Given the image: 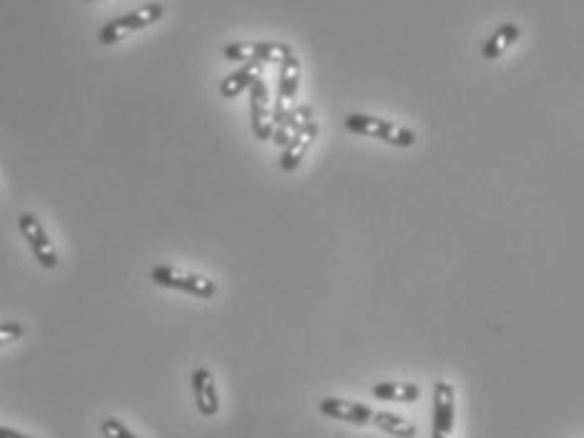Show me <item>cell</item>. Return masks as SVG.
<instances>
[{
    "label": "cell",
    "instance_id": "ba28073f",
    "mask_svg": "<svg viewBox=\"0 0 584 438\" xmlns=\"http://www.w3.org/2000/svg\"><path fill=\"white\" fill-rule=\"evenodd\" d=\"M456 413V391L451 383L438 381L433 388V438H451Z\"/></svg>",
    "mask_w": 584,
    "mask_h": 438
},
{
    "label": "cell",
    "instance_id": "7c38bea8",
    "mask_svg": "<svg viewBox=\"0 0 584 438\" xmlns=\"http://www.w3.org/2000/svg\"><path fill=\"white\" fill-rule=\"evenodd\" d=\"M262 66H265V63L250 61L242 68H237V71H232L230 76L219 84V94L225 96V99H235L242 91H250V86L255 84L257 79H262Z\"/></svg>",
    "mask_w": 584,
    "mask_h": 438
},
{
    "label": "cell",
    "instance_id": "8992f818",
    "mask_svg": "<svg viewBox=\"0 0 584 438\" xmlns=\"http://www.w3.org/2000/svg\"><path fill=\"white\" fill-rule=\"evenodd\" d=\"M292 53V48L287 43H275V41H240L225 46L222 56L227 61H257V63H277L282 58Z\"/></svg>",
    "mask_w": 584,
    "mask_h": 438
},
{
    "label": "cell",
    "instance_id": "2e32d148",
    "mask_svg": "<svg viewBox=\"0 0 584 438\" xmlns=\"http://www.w3.org/2000/svg\"><path fill=\"white\" fill-rule=\"evenodd\" d=\"M373 426L398 438H413L418 433L411 421H406L403 416H396V413H386V411H376V416H373Z\"/></svg>",
    "mask_w": 584,
    "mask_h": 438
},
{
    "label": "cell",
    "instance_id": "3957f363",
    "mask_svg": "<svg viewBox=\"0 0 584 438\" xmlns=\"http://www.w3.org/2000/svg\"><path fill=\"white\" fill-rule=\"evenodd\" d=\"M162 16H164L162 3H146V6L126 13V16H119V18H114V21L106 23V26L99 31V43L111 46V43L131 36V33L144 31V28L154 26V23H157Z\"/></svg>",
    "mask_w": 584,
    "mask_h": 438
},
{
    "label": "cell",
    "instance_id": "ac0fdd59",
    "mask_svg": "<svg viewBox=\"0 0 584 438\" xmlns=\"http://www.w3.org/2000/svg\"><path fill=\"white\" fill-rule=\"evenodd\" d=\"M23 338V325L21 323H0V345L16 343Z\"/></svg>",
    "mask_w": 584,
    "mask_h": 438
},
{
    "label": "cell",
    "instance_id": "5bb4252c",
    "mask_svg": "<svg viewBox=\"0 0 584 438\" xmlns=\"http://www.w3.org/2000/svg\"><path fill=\"white\" fill-rule=\"evenodd\" d=\"M517 38H519L517 23H504L494 36L486 38L484 48H481V56H484L486 61H496V58H499L501 53L511 46V43H517Z\"/></svg>",
    "mask_w": 584,
    "mask_h": 438
},
{
    "label": "cell",
    "instance_id": "7a4b0ae2",
    "mask_svg": "<svg viewBox=\"0 0 584 438\" xmlns=\"http://www.w3.org/2000/svg\"><path fill=\"white\" fill-rule=\"evenodd\" d=\"M154 285L169 287V290H182L187 295H194V298L209 300L217 295V282L209 280L204 275H194V272L179 270V267L172 265H157L149 272Z\"/></svg>",
    "mask_w": 584,
    "mask_h": 438
},
{
    "label": "cell",
    "instance_id": "9c48e42d",
    "mask_svg": "<svg viewBox=\"0 0 584 438\" xmlns=\"http://www.w3.org/2000/svg\"><path fill=\"white\" fill-rule=\"evenodd\" d=\"M320 134V126L318 121L310 119L305 121L303 126H300L295 134H292V139L287 141V146L282 149V157H280V169L282 172H295V169L303 164L305 154H308L310 146L315 144V139H318Z\"/></svg>",
    "mask_w": 584,
    "mask_h": 438
},
{
    "label": "cell",
    "instance_id": "6da1fadb",
    "mask_svg": "<svg viewBox=\"0 0 584 438\" xmlns=\"http://www.w3.org/2000/svg\"><path fill=\"white\" fill-rule=\"evenodd\" d=\"M345 129L360 136L381 139L391 146H403V149L416 144V134H413L411 129H403V126L393 124V121H386V119H378V116L350 114V116H345Z\"/></svg>",
    "mask_w": 584,
    "mask_h": 438
},
{
    "label": "cell",
    "instance_id": "30bf717a",
    "mask_svg": "<svg viewBox=\"0 0 584 438\" xmlns=\"http://www.w3.org/2000/svg\"><path fill=\"white\" fill-rule=\"evenodd\" d=\"M320 413L335 418V421L355 423V426H373V416H376L373 408L355 401H343V398H323L320 401Z\"/></svg>",
    "mask_w": 584,
    "mask_h": 438
},
{
    "label": "cell",
    "instance_id": "8fae6325",
    "mask_svg": "<svg viewBox=\"0 0 584 438\" xmlns=\"http://www.w3.org/2000/svg\"><path fill=\"white\" fill-rule=\"evenodd\" d=\"M192 391L194 401H197V411L207 418L217 416L219 411L217 383H214V376L207 368H197V371L192 373Z\"/></svg>",
    "mask_w": 584,
    "mask_h": 438
},
{
    "label": "cell",
    "instance_id": "277c9868",
    "mask_svg": "<svg viewBox=\"0 0 584 438\" xmlns=\"http://www.w3.org/2000/svg\"><path fill=\"white\" fill-rule=\"evenodd\" d=\"M18 230H21V235L26 237L28 247H31V252H33V257H36L38 265L46 267V270H56V267L61 265L56 245L51 242L46 227H43V222L36 217V214L23 212L21 217H18Z\"/></svg>",
    "mask_w": 584,
    "mask_h": 438
},
{
    "label": "cell",
    "instance_id": "52a82bcc",
    "mask_svg": "<svg viewBox=\"0 0 584 438\" xmlns=\"http://www.w3.org/2000/svg\"><path fill=\"white\" fill-rule=\"evenodd\" d=\"M250 121L252 134L260 141H272V131H275V121H272L270 109V94H267L265 79H257L250 86Z\"/></svg>",
    "mask_w": 584,
    "mask_h": 438
},
{
    "label": "cell",
    "instance_id": "d6986e66",
    "mask_svg": "<svg viewBox=\"0 0 584 438\" xmlns=\"http://www.w3.org/2000/svg\"><path fill=\"white\" fill-rule=\"evenodd\" d=\"M0 438H33V436H26V433H21V431H13V428L0 426Z\"/></svg>",
    "mask_w": 584,
    "mask_h": 438
},
{
    "label": "cell",
    "instance_id": "9a60e30c",
    "mask_svg": "<svg viewBox=\"0 0 584 438\" xmlns=\"http://www.w3.org/2000/svg\"><path fill=\"white\" fill-rule=\"evenodd\" d=\"M373 396H376L378 401L413 403V401H418V398H421V388L413 386V383L388 381V383H378V386H373Z\"/></svg>",
    "mask_w": 584,
    "mask_h": 438
},
{
    "label": "cell",
    "instance_id": "e0dca14e",
    "mask_svg": "<svg viewBox=\"0 0 584 438\" xmlns=\"http://www.w3.org/2000/svg\"><path fill=\"white\" fill-rule=\"evenodd\" d=\"M101 433H104V438H139L129 426H124L119 418H106V421H101Z\"/></svg>",
    "mask_w": 584,
    "mask_h": 438
},
{
    "label": "cell",
    "instance_id": "5b68a950",
    "mask_svg": "<svg viewBox=\"0 0 584 438\" xmlns=\"http://www.w3.org/2000/svg\"><path fill=\"white\" fill-rule=\"evenodd\" d=\"M300 89V58L295 53H287L280 61V81H277V104L272 111V121L275 126L287 116V111L295 109L292 101L298 96Z\"/></svg>",
    "mask_w": 584,
    "mask_h": 438
},
{
    "label": "cell",
    "instance_id": "4fadbf2b",
    "mask_svg": "<svg viewBox=\"0 0 584 438\" xmlns=\"http://www.w3.org/2000/svg\"><path fill=\"white\" fill-rule=\"evenodd\" d=\"M315 119V111L310 104H303V106H295V109L287 111L285 119L280 121V124L275 126V131H272V141H275L280 149H285L287 141L292 139V134L300 129V126L305 124V121Z\"/></svg>",
    "mask_w": 584,
    "mask_h": 438
}]
</instances>
